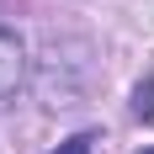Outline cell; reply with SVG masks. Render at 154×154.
Returning <instances> with one entry per match:
<instances>
[{"instance_id":"obj_1","label":"cell","mask_w":154,"mask_h":154,"mask_svg":"<svg viewBox=\"0 0 154 154\" xmlns=\"http://www.w3.org/2000/svg\"><path fill=\"white\" fill-rule=\"evenodd\" d=\"M21 80H27V53H21V43H16V32L0 27V106L21 91Z\"/></svg>"},{"instance_id":"obj_2","label":"cell","mask_w":154,"mask_h":154,"mask_svg":"<svg viewBox=\"0 0 154 154\" xmlns=\"http://www.w3.org/2000/svg\"><path fill=\"white\" fill-rule=\"evenodd\" d=\"M91 133H80V138H69V143H59V149H53V154H91Z\"/></svg>"},{"instance_id":"obj_3","label":"cell","mask_w":154,"mask_h":154,"mask_svg":"<svg viewBox=\"0 0 154 154\" xmlns=\"http://www.w3.org/2000/svg\"><path fill=\"white\" fill-rule=\"evenodd\" d=\"M143 154H154V149H143Z\"/></svg>"}]
</instances>
